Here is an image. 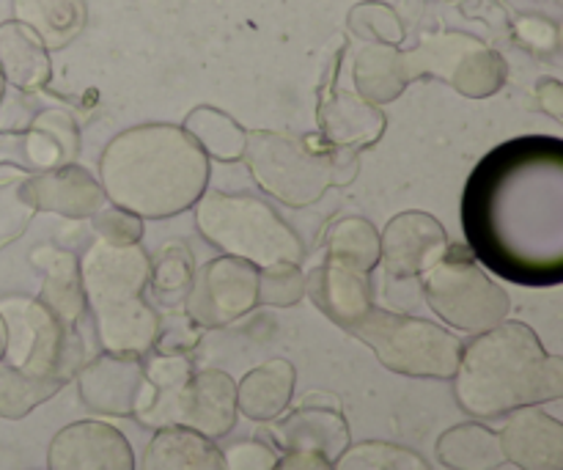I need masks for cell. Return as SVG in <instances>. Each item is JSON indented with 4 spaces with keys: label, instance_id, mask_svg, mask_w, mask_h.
Instances as JSON below:
<instances>
[{
    "label": "cell",
    "instance_id": "6da1fadb",
    "mask_svg": "<svg viewBox=\"0 0 563 470\" xmlns=\"http://www.w3.org/2000/svg\"><path fill=\"white\" fill-rule=\"evenodd\" d=\"M561 160L559 141L511 143L489 154L467 185L465 229L473 251L517 284L561 281Z\"/></svg>",
    "mask_w": 563,
    "mask_h": 470
},
{
    "label": "cell",
    "instance_id": "7a4b0ae2",
    "mask_svg": "<svg viewBox=\"0 0 563 470\" xmlns=\"http://www.w3.org/2000/svg\"><path fill=\"white\" fill-rule=\"evenodd\" d=\"M99 185L113 207L137 218H174L207 193L209 157L181 127H132L104 146Z\"/></svg>",
    "mask_w": 563,
    "mask_h": 470
},
{
    "label": "cell",
    "instance_id": "3957f363",
    "mask_svg": "<svg viewBox=\"0 0 563 470\" xmlns=\"http://www.w3.org/2000/svg\"><path fill=\"white\" fill-rule=\"evenodd\" d=\"M454 396L473 418H500L511 411L563 396V358L550 356L537 330L504 319L462 347Z\"/></svg>",
    "mask_w": 563,
    "mask_h": 470
},
{
    "label": "cell",
    "instance_id": "277c9868",
    "mask_svg": "<svg viewBox=\"0 0 563 470\" xmlns=\"http://www.w3.org/2000/svg\"><path fill=\"white\" fill-rule=\"evenodd\" d=\"M152 259L137 245L97 242L80 262V284L102 352L146 358L157 347L163 325L146 303Z\"/></svg>",
    "mask_w": 563,
    "mask_h": 470
},
{
    "label": "cell",
    "instance_id": "5b68a950",
    "mask_svg": "<svg viewBox=\"0 0 563 470\" xmlns=\"http://www.w3.org/2000/svg\"><path fill=\"white\" fill-rule=\"evenodd\" d=\"M196 226L203 240L256 270L300 264L302 240L262 198L245 193H203L196 201Z\"/></svg>",
    "mask_w": 563,
    "mask_h": 470
},
{
    "label": "cell",
    "instance_id": "8992f818",
    "mask_svg": "<svg viewBox=\"0 0 563 470\" xmlns=\"http://www.w3.org/2000/svg\"><path fill=\"white\" fill-rule=\"evenodd\" d=\"M377 356L388 372L405 378L451 380L462 356V341L443 325L399 311L372 306L361 323L350 328Z\"/></svg>",
    "mask_w": 563,
    "mask_h": 470
},
{
    "label": "cell",
    "instance_id": "52a82bcc",
    "mask_svg": "<svg viewBox=\"0 0 563 470\" xmlns=\"http://www.w3.org/2000/svg\"><path fill=\"white\" fill-rule=\"evenodd\" d=\"M242 160L256 185L286 207H311L333 185V149L311 138L253 130Z\"/></svg>",
    "mask_w": 563,
    "mask_h": 470
},
{
    "label": "cell",
    "instance_id": "ba28073f",
    "mask_svg": "<svg viewBox=\"0 0 563 470\" xmlns=\"http://www.w3.org/2000/svg\"><path fill=\"white\" fill-rule=\"evenodd\" d=\"M421 284L429 308L462 334H484L511 311L509 295L478 267L471 248H445L443 256L421 275Z\"/></svg>",
    "mask_w": 563,
    "mask_h": 470
},
{
    "label": "cell",
    "instance_id": "9c48e42d",
    "mask_svg": "<svg viewBox=\"0 0 563 470\" xmlns=\"http://www.w3.org/2000/svg\"><path fill=\"white\" fill-rule=\"evenodd\" d=\"M5 323L3 363L36 378H60L69 383L86 363V345L77 330H64L38 297H3Z\"/></svg>",
    "mask_w": 563,
    "mask_h": 470
},
{
    "label": "cell",
    "instance_id": "30bf717a",
    "mask_svg": "<svg viewBox=\"0 0 563 470\" xmlns=\"http://www.w3.org/2000/svg\"><path fill=\"white\" fill-rule=\"evenodd\" d=\"M401 55L410 83L438 77L471 99L493 97L509 77L504 55L462 31L423 33L421 42L412 50H401Z\"/></svg>",
    "mask_w": 563,
    "mask_h": 470
},
{
    "label": "cell",
    "instance_id": "8fae6325",
    "mask_svg": "<svg viewBox=\"0 0 563 470\" xmlns=\"http://www.w3.org/2000/svg\"><path fill=\"white\" fill-rule=\"evenodd\" d=\"M258 306V270L234 256H220L192 273L185 314L201 328H223Z\"/></svg>",
    "mask_w": 563,
    "mask_h": 470
},
{
    "label": "cell",
    "instance_id": "7c38bea8",
    "mask_svg": "<svg viewBox=\"0 0 563 470\" xmlns=\"http://www.w3.org/2000/svg\"><path fill=\"white\" fill-rule=\"evenodd\" d=\"M236 416V383L220 369L192 372L181 385L168 411V427H185L209 440L225 438L234 429Z\"/></svg>",
    "mask_w": 563,
    "mask_h": 470
},
{
    "label": "cell",
    "instance_id": "4fadbf2b",
    "mask_svg": "<svg viewBox=\"0 0 563 470\" xmlns=\"http://www.w3.org/2000/svg\"><path fill=\"white\" fill-rule=\"evenodd\" d=\"M77 396L88 411L99 416H135L146 394L143 358L102 356L77 369Z\"/></svg>",
    "mask_w": 563,
    "mask_h": 470
},
{
    "label": "cell",
    "instance_id": "5bb4252c",
    "mask_svg": "<svg viewBox=\"0 0 563 470\" xmlns=\"http://www.w3.org/2000/svg\"><path fill=\"white\" fill-rule=\"evenodd\" d=\"M449 248L443 223L429 212H401L379 234V264L394 281L423 275Z\"/></svg>",
    "mask_w": 563,
    "mask_h": 470
},
{
    "label": "cell",
    "instance_id": "9a60e30c",
    "mask_svg": "<svg viewBox=\"0 0 563 470\" xmlns=\"http://www.w3.org/2000/svg\"><path fill=\"white\" fill-rule=\"evenodd\" d=\"M47 470H135V451L110 424L75 422L49 444Z\"/></svg>",
    "mask_w": 563,
    "mask_h": 470
},
{
    "label": "cell",
    "instance_id": "2e32d148",
    "mask_svg": "<svg viewBox=\"0 0 563 470\" xmlns=\"http://www.w3.org/2000/svg\"><path fill=\"white\" fill-rule=\"evenodd\" d=\"M80 135L64 110H44L25 132L0 130V163H14L27 171H47L77 157Z\"/></svg>",
    "mask_w": 563,
    "mask_h": 470
},
{
    "label": "cell",
    "instance_id": "e0dca14e",
    "mask_svg": "<svg viewBox=\"0 0 563 470\" xmlns=\"http://www.w3.org/2000/svg\"><path fill=\"white\" fill-rule=\"evenodd\" d=\"M20 201L38 212H55L64 218H91L104 207V190L86 168L75 163L55 165L27 179L20 187Z\"/></svg>",
    "mask_w": 563,
    "mask_h": 470
},
{
    "label": "cell",
    "instance_id": "ac0fdd59",
    "mask_svg": "<svg viewBox=\"0 0 563 470\" xmlns=\"http://www.w3.org/2000/svg\"><path fill=\"white\" fill-rule=\"evenodd\" d=\"M498 438L506 462L520 470H563V424L542 405L511 411Z\"/></svg>",
    "mask_w": 563,
    "mask_h": 470
},
{
    "label": "cell",
    "instance_id": "d6986e66",
    "mask_svg": "<svg viewBox=\"0 0 563 470\" xmlns=\"http://www.w3.org/2000/svg\"><path fill=\"white\" fill-rule=\"evenodd\" d=\"M306 295L311 297L313 306L324 317L350 330L374 306L372 273L352 267V264L335 262V259H324L306 278Z\"/></svg>",
    "mask_w": 563,
    "mask_h": 470
},
{
    "label": "cell",
    "instance_id": "ffe728a7",
    "mask_svg": "<svg viewBox=\"0 0 563 470\" xmlns=\"http://www.w3.org/2000/svg\"><path fill=\"white\" fill-rule=\"evenodd\" d=\"M317 119L324 143L335 149L372 146L383 138L385 124H388L379 105L366 102L361 94H352L346 88H324Z\"/></svg>",
    "mask_w": 563,
    "mask_h": 470
},
{
    "label": "cell",
    "instance_id": "44dd1931",
    "mask_svg": "<svg viewBox=\"0 0 563 470\" xmlns=\"http://www.w3.org/2000/svg\"><path fill=\"white\" fill-rule=\"evenodd\" d=\"M269 438L280 451H313L324 460L335 462L352 444L350 424L333 407L306 405L286 416L269 429Z\"/></svg>",
    "mask_w": 563,
    "mask_h": 470
},
{
    "label": "cell",
    "instance_id": "7402d4cb",
    "mask_svg": "<svg viewBox=\"0 0 563 470\" xmlns=\"http://www.w3.org/2000/svg\"><path fill=\"white\" fill-rule=\"evenodd\" d=\"M31 262L44 270V284L38 303L58 319L60 328L77 330L88 306L80 284V262H77L75 253L42 245L33 253Z\"/></svg>",
    "mask_w": 563,
    "mask_h": 470
},
{
    "label": "cell",
    "instance_id": "603a6c76",
    "mask_svg": "<svg viewBox=\"0 0 563 470\" xmlns=\"http://www.w3.org/2000/svg\"><path fill=\"white\" fill-rule=\"evenodd\" d=\"M297 372L286 358H273L251 369L236 383V411L251 422H275L295 396Z\"/></svg>",
    "mask_w": 563,
    "mask_h": 470
},
{
    "label": "cell",
    "instance_id": "cb8c5ba5",
    "mask_svg": "<svg viewBox=\"0 0 563 470\" xmlns=\"http://www.w3.org/2000/svg\"><path fill=\"white\" fill-rule=\"evenodd\" d=\"M0 75L20 91H38L53 77L49 50L16 20L0 22Z\"/></svg>",
    "mask_w": 563,
    "mask_h": 470
},
{
    "label": "cell",
    "instance_id": "d4e9b609",
    "mask_svg": "<svg viewBox=\"0 0 563 470\" xmlns=\"http://www.w3.org/2000/svg\"><path fill=\"white\" fill-rule=\"evenodd\" d=\"M143 470H225L214 440L185 427L157 429L143 451Z\"/></svg>",
    "mask_w": 563,
    "mask_h": 470
},
{
    "label": "cell",
    "instance_id": "484cf974",
    "mask_svg": "<svg viewBox=\"0 0 563 470\" xmlns=\"http://www.w3.org/2000/svg\"><path fill=\"white\" fill-rule=\"evenodd\" d=\"M14 20L31 28L47 50H64L82 33L86 0H11Z\"/></svg>",
    "mask_w": 563,
    "mask_h": 470
},
{
    "label": "cell",
    "instance_id": "4316f807",
    "mask_svg": "<svg viewBox=\"0 0 563 470\" xmlns=\"http://www.w3.org/2000/svg\"><path fill=\"white\" fill-rule=\"evenodd\" d=\"M352 77H355L357 94L372 105L394 102L410 86L405 55H401L399 47H390V44H366L355 55Z\"/></svg>",
    "mask_w": 563,
    "mask_h": 470
},
{
    "label": "cell",
    "instance_id": "83f0119b",
    "mask_svg": "<svg viewBox=\"0 0 563 470\" xmlns=\"http://www.w3.org/2000/svg\"><path fill=\"white\" fill-rule=\"evenodd\" d=\"M440 466L449 470H498L506 466L498 433L476 422L445 429L434 446Z\"/></svg>",
    "mask_w": 563,
    "mask_h": 470
},
{
    "label": "cell",
    "instance_id": "f1b7e54d",
    "mask_svg": "<svg viewBox=\"0 0 563 470\" xmlns=\"http://www.w3.org/2000/svg\"><path fill=\"white\" fill-rule=\"evenodd\" d=\"M181 130L198 143L203 154L209 160H218V163H236L245 154V141L247 130L240 121L231 119L223 110L212 108V105H198L190 113L185 116V124Z\"/></svg>",
    "mask_w": 563,
    "mask_h": 470
},
{
    "label": "cell",
    "instance_id": "f546056e",
    "mask_svg": "<svg viewBox=\"0 0 563 470\" xmlns=\"http://www.w3.org/2000/svg\"><path fill=\"white\" fill-rule=\"evenodd\" d=\"M64 385L66 380L60 378H36L0 361V418L20 422L38 405L53 400Z\"/></svg>",
    "mask_w": 563,
    "mask_h": 470
},
{
    "label": "cell",
    "instance_id": "4dcf8cb0",
    "mask_svg": "<svg viewBox=\"0 0 563 470\" xmlns=\"http://www.w3.org/2000/svg\"><path fill=\"white\" fill-rule=\"evenodd\" d=\"M328 259L372 273L379 264V231L366 218H344L328 231Z\"/></svg>",
    "mask_w": 563,
    "mask_h": 470
},
{
    "label": "cell",
    "instance_id": "1f68e13d",
    "mask_svg": "<svg viewBox=\"0 0 563 470\" xmlns=\"http://www.w3.org/2000/svg\"><path fill=\"white\" fill-rule=\"evenodd\" d=\"M333 470H432L418 451L388 440H363L350 444L333 462Z\"/></svg>",
    "mask_w": 563,
    "mask_h": 470
},
{
    "label": "cell",
    "instance_id": "d6a6232c",
    "mask_svg": "<svg viewBox=\"0 0 563 470\" xmlns=\"http://www.w3.org/2000/svg\"><path fill=\"white\" fill-rule=\"evenodd\" d=\"M192 273H196L192 253L181 242H170V245H163L159 256L152 262L148 289L163 306H176V303H185Z\"/></svg>",
    "mask_w": 563,
    "mask_h": 470
},
{
    "label": "cell",
    "instance_id": "836d02e7",
    "mask_svg": "<svg viewBox=\"0 0 563 470\" xmlns=\"http://www.w3.org/2000/svg\"><path fill=\"white\" fill-rule=\"evenodd\" d=\"M346 28H350L352 36L363 39L366 44L399 47L407 39V28L401 17L396 14L394 6L383 3V0H363V3L352 6L350 17H346Z\"/></svg>",
    "mask_w": 563,
    "mask_h": 470
},
{
    "label": "cell",
    "instance_id": "e575fe53",
    "mask_svg": "<svg viewBox=\"0 0 563 470\" xmlns=\"http://www.w3.org/2000/svg\"><path fill=\"white\" fill-rule=\"evenodd\" d=\"M306 297V275L300 264H273L258 270V303L289 308Z\"/></svg>",
    "mask_w": 563,
    "mask_h": 470
},
{
    "label": "cell",
    "instance_id": "d590c367",
    "mask_svg": "<svg viewBox=\"0 0 563 470\" xmlns=\"http://www.w3.org/2000/svg\"><path fill=\"white\" fill-rule=\"evenodd\" d=\"M93 218V231L99 242L108 245H137L143 237V218L135 212H126L121 207H102Z\"/></svg>",
    "mask_w": 563,
    "mask_h": 470
},
{
    "label": "cell",
    "instance_id": "8d00e7d4",
    "mask_svg": "<svg viewBox=\"0 0 563 470\" xmlns=\"http://www.w3.org/2000/svg\"><path fill=\"white\" fill-rule=\"evenodd\" d=\"M278 455L262 440H240L223 451L225 470H275Z\"/></svg>",
    "mask_w": 563,
    "mask_h": 470
},
{
    "label": "cell",
    "instance_id": "74e56055",
    "mask_svg": "<svg viewBox=\"0 0 563 470\" xmlns=\"http://www.w3.org/2000/svg\"><path fill=\"white\" fill-rule=\"evenodd\" d=\"M515 31L537 53H553L559 47V25L544 20V17H520Z\"/></svg>",
    "mask_w": 563,
    "mask_h": 470
},
{
    "label": "cell",
    "instance_id": "f35d334b",
    "mask_svg": "<svg viewBox=\"0 0 563 470\" xmlns=\"http://www.w3.org/2000/svg\"><path fill=\"white\" fill-rule=\"evenodd\" d=\"M275 470H333V462L313 451H286L275 462Z\"/></svg>",
    "mask_w": 563,
    "mask_h": 470
},
{
    "label": "cell",
    "instance_id": "ab89813d",
    "mask_svg": "<svg viewBox=\"0 0 563 470\" xmlns=\"http://www.w3.org/2000/svg\"><path fill=\"white\" fill-rule=\"evenodd\" d=\"M539 94V105H542L544 113L553 116L555 121L563 119V86L555 77H544L542 83L537 86Z\"/></svg>",
    "mask_w": 563,
    "mask_h": 470
},
{
    "label": "cell",
    "instance_id": "60d3db41",
    "mask_svg": "<svg viewBox=\"0 0 563 470\" xmlns=\"http://www.w3.org/2000/svg\"><path fill=\"white\" fill-rule=\"evenodd\" d=\"M3 352H5V323L0 317V361H3Z\"/></svg>",
    "mask_w": 563,
    "mask_h": 470
},
{
    "label": "cell",
    "instance_id": "b9f144b4",
    "mask_svg": "<svg viewBox=\"0 0 563 470\" xmlns=\"http://www.w3.org/2000/svg\"><path fill=\"white\" fill-rule=\"evenodd\" d=\"M3 94H5V80L3 75H0V102H3Z\"/></svg>",
    "mask_w": 563,
    "mask_h": 470
}]
</instances>
